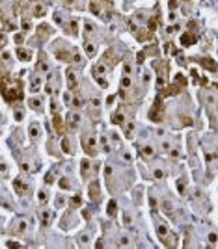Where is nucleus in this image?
<instances>
[{
    "label": "nucleus",
    "mask_w": 218,
    "mask_h": 249,
    "mask_svg": "<svg viewBox=\"0 0 218 249\" xmlns=\"http://www.w3.org/2000/svg\"><path fill=\"white\" fill-rule=\"evenodd\" d=\"M149 119L151 121H160V119H162V104H160V99L155 100L153 110L149 112Z\"/></svg>",
    "instance_id": "obj_1"
},
{
    "label": "nucleus",
    "mask_w": 218,
    "mask_h": 249,
    "mask_svg": "<svg viewBox=\"0 0 218 249\" xmlns=\"http://www.w3.org/2000/svg\"><path fill=\"white\" fill-rule=\"evenodd\" d=\"M82 145H84V151H86V153H90V154H95L97 151H95V138H93V136H90V138H84L82 139Z\"/></svg>",
    "instance_id": "obj_2"
},
{
    "label": "nucleus",
    "mask_w": 218,
    "mask_h": 249,
    "mask_svg": "<svg viewBox=\"0 0 218 249\" xmlns=\"http://www.w3.org/2000/svg\"><path fill=\"white\" fill-rule=\"evenodd\" d=\"M4 97H6L8 102H13L15 99H19V97H21V93L15 89V87H4Z\"/></svg>",
    "instance_id": "obj_3"
},
{
    "label": "nucleus",
    "mask_w": 218,
    "mask_h": 249,
    "mask_svg": "<svg viewBox=\"0 0 218 249\" xmlns=\"http://www.w3.org/2000/svg\"><path fill=\"white\" fill-rule=\"evenodd\" d=\"M67 86H69V89H76V75L73 71H69L67 73Z\"/></svg>",
    "instance_id": "obj_4"
},
{
    "label": "nucleus",
    "mask_w": 218,
    "mask_h": 249,
    "mask_svg": "<svg viewBox=\"0 0 218 249\" xmlns=\"http://www.w3.org/2000/svg\"><path fill=\"white\" fill-rule=\"evenodd\" d=\"M13 188H15V190H17V194H21V195H23L24 192L28 190V186H26V184H23V182H21L19 178H15V180H13Z\"/></svg>",
    "instance_id": "obj_5"
},
{
    "label": "nucleus",
    "mask_w": 218,
    "mask_h": 249,
    "mask_svg": "<svg viewBox=\"0 0 218 249\" xmlns=\"http://www.w3.org/2000/svg\"><path fill=\"white\" fill-rule=\"evenodd\" d=\"M52 125H54V128H56V132H58V134H62V117H60L58 114H56L54 112V117H52Z\"/></svg>",
    "instance_id": "obj_6"
},
{
    "label": "nucleus",
    "mask_w": 218,
    "mask_h": 249,
    "mask_svg": "<svg viewBox=\"0 0 218 249\" xmlns=\"http://www.w3.org/2000/svg\"><path fill=\"white\" fill-rule=\"evenodd\" d=\"M69 127L71 128H76L78 127V123H80V115L78 114H69Z\"/></svg>",
    "instance_id": "obj_7"
},
{
    "label": "nucleus",
    "mask_w": 218,
    "mask_h": 249,
    "mask_svg": "<svg viewBox=\"0 0 218 249\" xmlns=\"http://www.w3.org/2000/svg\"><path fill=\"white\" fill-rule=\"evenodd\" d=\"M112 123H114V125H123V123H125V115H123L121 112H116V114L112 115Z\"/></svg>",
    "instance_id": "obj_8"
},
{
    "label": "nucleus",
    "mask_w": 218,
    "mask_h": 249,
    "mask_svg": "<svg viewBox=\"0 0 218 249\" xmlns=\"http://www.w3.org/2000/svg\"><path fill=\"white\" fill-rule=\"evenodd\" d=\"M90 9L93 15H99L101 13V4H99V0H91L90 2Z\"/></svg>",
    "instance_id": "obj_9"
},
{
    "label": "nucleus",
    "mask_w": 218,
    "mask_h": 249,
    "mask_svg": "<svg viewBox=\"0 0 218 249\" xmlns=\"http://www.w3.org/2000/svg\"><path fill=\"white\" fill-rule=\"evenodd\" d=\"M49 34H51V28H49L47 24H41V26L37 28V36L39 37H47Z\"/></svg>",
    "instance_id": "obj_10"
},
{
    "label": "nucleus",
    "mask_w": 218,
    "mask_h": 249,
    "mask_svg": "<svg viewBox=\"0 0 218 249\" xmlns=\"http://www.w3.org/2000/svg\"><path fill=\"white\" fill-rule=\"evenodd\" d=\"M194 41H196V37H194V36H190V34H185V36L181 37V43L185 45V47H188V45H192V43H194Z\"/></svg>",
    "instance_id": "obj_11"
},
{
    "label": "nucleus",
    "mask_w": 218,
    "mask_h": 249,
    "mask_svg": "<svg viewBox=\"0 0 218 249\" xmlns=\"http://www.w3.org/2000/svg\"><path fill=\"white\" fill-rule=\"evenodd\" d=\"M34 15H36V17H43L45 15V6L43 4H36V6H34Z\"/></svg>",
    "instance_id": "obj_12"
},
{
    "label": "nucleus",
    "mask_w": 218,
    "mask_h": 249,
    "mask_svg": "<svg viewBox=\"0 0 218 249\" xmlns=\"http://www.w3.org/2000/svg\"><path fill=\"white\" fill-rule=\"evenodd\" d=\"M39 86H41V76H36V78L32 80V89H30V91L37 93V91H39Z\"/></svg>",
    "instance_id": "obj_13"
},
{
    "label": "nucleus",
    "mask_w": 218,
    "mask_h": 249,
    "mask_svg": "<svg viewBox=\"0 0 218 249\" xmlns=\"http://www.w3.org/2000/svg\"><path fill=\"white\" fill-rule=\"evenodd\" d=\"M97 190H99V184L93 182V184L90 186V194H91V199H93V201H97Z\"/></svg>",
    "instance_id": "obj_14"
},
{
    "label": "nucleus",
    "mask_w": 218,
    "mask_h": 249,
    "mask_svg": "<svg viewBox=\"0 0 218 249\" xmlns=\"http://www.w3.org/2000/svg\"><path fill=\"white\" fill-rule=\"evenodd\" d=\"M17 56L21 59H30V50H24V48H19L17 50Z\"/></svg>",
    "instance_id": "obj_15"
},
{
    "label": "nucleus",
    "mask_w": 218,
    "mask_h": 249,
    "mask_svg": "<svg viewBox=\"0 0 218 249\" xmlns=\"http://www.w3.org/2000/svg\"><path fill=\"white\" fill-rule=\"evenodd\" d=\"M84 50H86L88 56H93V54H95V47H93L91 43H86V45H84Z\"/></svg>",
    "instance_id": "obj_16"
},
{
    "label": "nucleus",
    "mask_w": 218,
    "mask_h": 249,
    "mask_svg": "<svg viewBox=\"0 0 218 249\" xmlns=\"http://www.w3.org/2000/svg\"><path fill=\"white\" fill-rule=\"evenodd\" d=\"M132 130H134V125H132V123H127V125H125V136H127V138H131Z\"/></svg>",
    "instance_id": "obj_17"
},
{
    "label": "nucleus",
    "mask_w": 218,
    "mask_h": 249,
    "mask_svg": "<svg viewBox=\"0 0 218 249\" xmlns=\"http://www.w3.org/2000/svg\"><path fill=\"white\" fill-rule=\"evenodd\" d=\"M199 61H201V63L205 65V67H209L211 71H214V69H216V63H213L211 59H199Z\"/></svg>",
    "instance_id": "obj_18"
},
{
    "label": "nucleus",
    "mask_w": 218,
    "mask_h": 249,
    "mask_svg": "<svg viewBox=\"0 0 218 249\" xmlns=\"http://www.w3.org/2000/svg\"><path fill=\"white\" fill-rule=\"evenodd\" d=\"M157 232H159V236H160V238H164V236L168 234V229H166L164 225H159V227H157Z\"/></svg>",
    "instance_id": "obj_19"
},
{
    "label": "nucleus",
    "mask_w": 218,
    "mask_h": 249,
    "mask_svg": "<svg viewBox=\"0 0 218 249\" xmlns=\"http://www.w3.org/2000/svg\"><path fill=\"white\" fill-rule=\"evenodd\" d=\"M37 134H39L37 125H30V136H32V138H37Z\"/></svg>",
    "instance_id": "obj_20"
},
{
    "label": "nucleus",
    "mask_w": 218,
    "mask_h": 249,
    "mask_svg": "<svg viewBox=\"0 0 218 249\" xmlns=\"http://www.w3.org/2000/svg\"><path fill=\"white\" fill-rule=\"evenodd\" d=\"M88 171H90V162H88V160H82V177H86Z\"/></svg>",
    "instance_id": "obj_21"
},
{
    "label": "nucleus",
    "mask_w": 218,
    "mask_h": 249,
    "mask_svg": "<svg viewBox=\"0 0 218 249\" xmlns=\"http://www.w3.org/2000/svg\"><path fill=\"white\" fill-rule=\"evenodd\" d=\"M49 219H51V214H49L47 210H43V212H41V221H43L45 225H47V223H49Z\"/></svg>",
    "instance_id": "obj_22"
},
{
    "label": "nucleus",
    "mask_w": 218,
    "mask_h": 249,
    "mask_svg": "<svg viewBox=\"0 0 218 249\" xmlns=\"http://www.w3.org/2000/svg\"><path fill=\"white\" fill-rule=\"evenodd\" d=\"M108 214H110V216H114V214H116V201L108 203Z\"/></svg>",
    "instance_id": "obj_23"
},
{
    "label": "nucleus",
    "mask_w": 218,
    "mask_h": 249,
    "mask_svg": "<svg viewBox=\"0 0 218 249\" xmlns=\"http://www.w3.org/2000/svg\"><path fill=\"white\" fill-rule=\"evenodd\" d=\"M73 106H76V108H80V106H82V99H80L78 95H75V97H73Z\"/></svg>",
    "instance_id": "obj_24"
},
{
    "label": "nucleus",
    "mask_w": 218,
    "mask_h": 249,
    "mask_svg": "<svg viewBox=\"0 0 218 249\" xmlns=\"http://www.w3.org/2000/svg\"><path fill=\"white\" fill-rule=\"evenodd\" d=\"M119 245H123V247L131 245V240H129V236H121V240H119Z\"/></svg>",
    "instance_id": "obj_25"
},
{
    "label": "nucleus",
    "mask_w": 218,
    "mask_h": 249,
    "mask_svg": "<svg viewBox=\"0 0 218 249\" xmlns=\"http://www.w3.org/2000/svg\"><path fill=\"white\" fill-rule=\"evenodd\" d=\"M67 32H69V34H73V36L76 34V22H75V20H73V22L67 26Z\"/></svg>",
    "instance_id": "obj_26"
},
{
    "label": "nucleus",
    "mask_w": 218,
    "mask_h": 249,
    "mask_svg": "<svg viewBox=\"0 0 218 249\" xmlns=\"http://www.w3.org/2000/svg\"><path fill=\"white\" fill-rule=\"evenodd\" d=\"M28 104H30V106H32L34 110H37V108H39V104H41V100H39V99H32Z\"/></svg>",
    "instance_id": "obj_27"
},
{
    "label": "nucleus",
    "mask_w": 218,
    "mask_h": 249,
    "mask_svg": "<svg viewBox=\"0 0 218 249\" xmlns=\"http://www.w3.org/2000/svg\"><path fill=\"white\" fill-rule=\"evenodd\" d=\"M62 149H64V153H71V149H69V141H67V139H62Z\"/></svg>",
    "instance_id": "obj_28"
},
{
    "label": "nucleus",
    "mask_w": 218,
    "mask_h": 249,
    "mask_svg": "<svg viewBox=\"0 0 218 249\" xmlns=\"http://www.w3.org/2000/svg\"><path fill=\"white\" fill-rule=\"evenodd\" d=\"M144 154H146V156H153V147L146 145V147H144Z\"/></svg>",
    "instance_id": "obj_29"
},
{
    "label": "nucleus",
    "mask_w": 218,
    "mask_h": 249,
    "mask_svg": "<svg viewBox=\"0 0 218 249\" xmlns=\"http://www.w3.org/2000/svg\"><path fill=\"white\" fill-rule=\"evenodd\" d=\"M90 104H91V108H93V110H97V108L101 106V100H99V99H91Z\"/></svg>",
    "instance_id": "obj_30"
},
{
    "label": "nucleus",
    "mask_w": 218,
    "mask_h": 249,
    "mask_svg": "<svg viewBox=\"0 0 218 249\" xmlns=\"http://www.w3.org/2000/svg\"><path fill=\"white\" fill-rule=\"evenodd\" d=\"M64 203H65V199L62 197V195H58V197H56V206H64Z\"/></svg>",
    "instance_id": "obj_31"
},
{
    "label": "nucleus",
    "mask_w": 218,
    "mask_h": 249,
    "mask_svg": "<svg viewBox=\"0 0 218 249\" xmlns=\"http://www.w3.org/2000/svg\"><path fill=\"white\" fill-rule=\"evenodd\" d=\"M24 229H26V221H19V225H17V231H19V232H23Z\"/></svg>",
    "instance_id": "obj_32"
},
{
    "label": "nucleus",
    "mask_w": 218,
    "mask_h": 249,
    "mask_svg": "<svg viewBox=\"0 0 218 249\" xmlns=\"http://www.w3.org/2000/svg\"><path fill=\"white\" fill-rule=\"evenodd\" d=\"M162 206H164V210H166V212H171V203L170 201H164Z\"/></svg>",
    "instance_id": "obj_33"
},
{
    "label": "nucleus",
    "mask_w": 218,
    "mask_h": 249,
    "mask_svg": "<svg viewBox=\"0 0 218 249\" xmlns=\"http://www.w3.org/2000/svg\"><path fill=\"white\" fill-rule=\"evenodd\" d=\"M60 186H62V188H69L71 184H69V180H67V178H62V180H60Z\"/></svg>",
    "instance_id": "obj_34"
},
{
    "label": "nucleus",
    "mask_w": 218,
    "mask_h": 249,
    "mask_svg": "<svg viewBox=\"0 0 218 249\" xmlns=\"http://www.w3.org/2000/svg\"><path fill=\"white\" fill-rule=\"evenodd\" d=\"M175 82H179V84H183V86H185V84H186V80H185V76L177 75V76H175Z\"/></svg>",
    "instance_id": "obj_35"
},
{
    "label": "nucleus",
    "mask_w": 218,
    "mask_h": 249,
    "mask_svg": "<svg viewBox=\"0 0 218 249\" xmlns=\"http://www.w3.org/2000/svg\"><path fill=\"white\" fill-rule=\"evenodd\" d=\"M101 73H104V65H97L95 67V75H101Z\"/></svg>",
    "instance_id": "obj_36"
},
{
    "label": "nucleus",
    "mask_w": 218,
    "mask_h": 249,
    "mask_svg": "<svg viewBox=\"0 0 218 249\" xmlns=\"http://www.w3.org/2000/svg\"><path fill=\"white\" fill-rule=\"evenodd\" d=\"M52 180H54V178H52V173H47V177H45V182H47V184H52Z\"/></svg>",
    "instance_id": "obj_37"
},
{
    "label": "nucleus",
    "mask_w": 218,
    "mask_h": 249,
    "mask_svg": "<svg viewBox=\"0 0 218 249\" xmlns=\"http://www.w3.org/2000/svg\"><path fill=\"white\" fill-rule=\"evenodd\" d=\"M216 240H218V236H216L214 232H211V234H209V242H213V244H214Z\"/></svg>",
    "instance_id": "obj_38"
},
{
    "label": "nucleus",
    "mask_w": 218,
    "mask_h": 249,
    "mask_svg": "<svg viewBox=\"0 0 218 249\" xmlns=\"http://www.w3.org/2000/svg\"><path fill=\"white\" fill-rule=\"evenodd\" d=\"M155 177H157V178H162V177H164V173H162L160 169H155Z\"/></svg>",
    "instance_id": "obj_39"
},
{
    "label": "nucleus",
    "mask_w": 218,
    "mask_h": 249,
    "mask_svg": "<svg viewBox=\"0 0 218 249\" xmlns=\"http://www.w3.org/2000/svg\"><path fill=\"white\" fill-rule=\"evenodd\" d=\"M86 32H93V24H91V22H86Z\"/></svg>",
    "instance_id": "obj_40"
},
{
    "label": "nucleus",
    "mask_w": 218,
    "mask_h": 249,
    "mask_svg": "<svg viewBox=\"0 0 218 249\" xmlns=\"http://www.w3.org/2000/svg\"><path fill=\"white\" fill-rule=\"evenodd\" d=\"M123 219H125V225H131V216H129V214H125Z\"/></svg>",
    "instance_id": "obj_41"
},
{
    "label": "nucleus",
    "mask_w": 218,
    "mask_h": 249,
    "mask_svg": "<svg viewBox=\"0 0 218 249\" xmlns=\"http://www.w3.org/2000/svg\"><path fill=\"white\" fill-rule=\"evenodd\" d=\"M54 20H56V22H58V24H62V17H60V15H58V11H56V13H54Z\"/></svg>",
    "instance_id": "obj_42"
},
{
    "label": "nucleus",
    "mask_w": 218,
    "mask_h": 249,
    "mask_svg": "<svg viewBox=\"0 0 218 249\" xmlns=\"http://www.w3.org/2000/svg\"><path fill=\"white\" fill-rule=\"evenodd\" d=\"M39 201H47V194H45V192H41V194H39Z\"/></svg>",
    "instance_id": "obj_43"
},
{
    "label": "nucleus",
    "mask_w": 218,
    "mask_h": 249,
    "mask_svg": "<svg viewBox=\"0 0 218 249\" xmlns=\"http://www.w3.org/2000/svg\"><path fill=\"white\" fill-rule=\"evenodd\" d=\"M71 205L78 206V205H80V197H75V199H73V201H71Z\"/></svg>",
    "instance_id": "obj_44"
},
{
    "label": "nucleus",
    "mask_w": 218,
    "mask_h": 249,
    "mask_svg": "<svg viewBox=\"0 0 218 249\" xmlns=\"http://www.w3.org/2000/svg\"><path fill=\"white\" fill-rule=\"evenodd\" d=\"M123 86H125V87L131 86V78H123Z\"/></svg>",
    "instance_id": "obj_45"
},
{
    "label": "nucleus",
    "mask_w": 218,
    "mask_h": 249,
    "mask_svg": "<svg viewBox=\"0 0 218 249\" xmlns=\"http://www.w3.org/2000/svg\"><path fill=\"white\" fill-rule=\"evenodd\" d=\"M23 28H24V30H28V28H30V22H28V20H23Z\"/></svg>",
    "instance_id": "obj_46"
}]
</instances>
